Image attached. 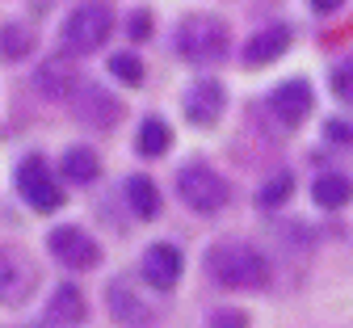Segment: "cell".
<instances>
[{
	"instance_id": "6da1fadb",
	"label": "cell",
	"mask_w": 353,
	"mask_h": 328,
	"mask_svg": "<svg viewBox=\"0 0 353 328\" xmlns=\"http://www.w3.org/2000/svg\"><path fill=\"white\" fill-rule=\"evenodd\" d=\"M206 273L228 291H261L270 282V261L248 240H219L206 249Z\"/></svg>"
},
{
	"instance_id": "7a4b0ae2",
	"label": "cell",
	"mask_w": 353,
	"mask_h": 328,
	"mask_svg": "<svg viewBox=\"0 0 353 328\" xmlns=\"http://www.w3.org/2000/svg\"><path fill=\"white\" fill-rule=\"evenodd\" d=\"M172 51L181 59H190V64H198V68L219 64L232 51V30H228L223 17H214V13H190L172 30Z\"/></svg>"
},
{
	"instance_id": "3957f363",
	"label": "cell",
	"mask_w": 353,
	"mask_h": 328,
	"mask_svg": "<svg viewBox=\"0 0 353 328\" xmlns=\"http://www.w3.org/2000/svg\"><path fill=\"white\" fill-rule=\"evenodd\" d=\"M110 30H114V5L110 0H84V5H76L63 17L59 38H63L68 55H93V51L105 46Z\"/></svg>"
},
{
	"instance_id": "277c9868",
	"label": "cell",
	"mask_w": 353,
	"mask_h": 328,
	"mask_svg": "<svg viewBox=\"0 0 353 328\" xmlns=\"http://www.w3.org/2000/svg\"><path fill=\"white\" fill-rule=\"evenodd\" d=\"M176 198H181L194 215H219L232 202V185L223 173H214L210 164H181L176 168Z\"/></svg>"
},
{
	"instance_id": "5b68a950",
	"label": "cell",
	"mask_w": 353,
	"mask_h": 328,
	"mask_svg": "<svg viewBox=\"0 0 353 328\" xmlns=\"http://www.w3.org/2000/svg\"><path fill=\"white\" fill-rule=\"evenodd\" d=\"M17 194H21V202H26L30 211H38V215H55V211L63 206V185L51 177L47 160H42L38 152H30V156L17 164Z\"/></svg>"
},
{
	"instance_id": "8992f818",
	"label": "cell",
	"mask_w": 353,
	"mask_h": 328,
	"mask_svg": "<svg viewBox=\"0 0 353 328\" xmlns=\"http://www.w3.org/2000/svg\"><path fill=\"white\" fill-rule=\"evenodd\" d=\"M38 261L17 249V244H0V307H21L38 291Z\"/></svg>"
},
{
	"instance_id": "52a82bcc",
	"label": "cell",
	"mask_w": 353,
	"mask_h": 328,
	"mask_svg": "<svg viewBox=\"0 0 353 328\" xmlns=\"http://www.w3.org/2000/svg\"><path fill=\"white\" fill-rule=\"evenodd\" d=\"M122 114H126L122 97H114L105 84H80L72 93V118L88 131H110L122 122Z\"/></svg>"
},
{
	"instance_id": "ba28073f",
	"label": "cell",
	"mask_w": 353,
	"mask_h": 328,
	"mask_svg": "<svg viewBox=\"0 0 353 328\" xmlns=\"http://www.w3.org/2000/svg\"><path fill=\"white\" fill-rule=\"evenodd\" d=\"M105 307H110V316L122 328H152L156 324L152 303L139 295V282L130 273H114L110 282H105Z\"/></svg>"
},
{
	"instance_id": "9c48e42d",
	"label": "cell",
	"mask_w": 353,
	"mask_h": 328,
	"mask_svg": "<svg viewBox=\"0 0 353 328\" xmlns=\"http://www.w3.org/2000/svg\"><path fill=\"white\" fill-rule=\"evenodd\" d=\"M47 249H51V257H55L63 269H72V273H84V269H97V265H101V244L88 236L84 227H76V223L55 227L51 236H47Z\"/></svg>"
},
{
	"instance_id": "30bf717a",
	"label": "cell",
	"mask_w": 353,
	"mask_h": 328,
	"mask_svg": "<svg viewBox=\"0 0 353 328\" xmlns=\"http://www.w3.org/2000/svg\"><path fill=\"white\" fill-rule=\"evenodd\" d=\"M181 273H185V253L160 240V244H148L143 249V261H139V278L152 287V291H172L176 282H181Z\"/></svg>"
},
{
	"instance_id": "8fae6325",
	"label": "cell",
	"mask_w": 353,
	"mask_h": 328,
	"mask_svg": "<svg viewBox=\"0 0 353 328\" xmlns=\"http://www.w3.org/2000/svg\"><path fill=\"white\" fill-rule=\"evenodd\" d=\"M181 110H185V118L194 126H214L219 118H223V110H228V93H223V84H219L214 76H198L185 88Z\"/></svg>"
},
{
	"instance_id": "7c38bea8",
	"label": "cell",
	"mask_w": 353,
	"mask_h": 328,
	"mask_svg": "<svg viewBox=\"0 0 353 328\" xmlns=\"http://www.w3.org/2000/svg\"><path fill=\"white\" fill-rule=\"evenodd\" d=\"M88 320V299H84V291L76 287V282H63V287H55L51 291V299H47V307H42V328H80Z\"/></svg>"
},
{
	"instance_id": "4fadbf2b",
	"label": "cell",
	"mask_w": 353,
	"mask_h": 328,
	"mask_svg": "<svg viewBox=\"0 0 353 328\" xmlns=\"http://www.w3.org/2000/svg\"><path fill=\"white\" fill-rule=\"evenodd\" d=\"M312 106H316V93L307 80H286L270 93V110L282 126H303L312 118Z\"/></svg>"
},
{
	"instance_id": "5bb4252c",
	"label": "cell",
	"mask_w": 353,
	"mask_h": 328,
	"mask_svg": "<svg viewBox=\"0 0 353 328\" xmlns=\"http://www.w3.org/2000/svg\"><path fill=\"white\" fill-rule=\"evenodd\" d=\"M34 84L42 97H51V102H72V93L84 84L72 55H51V59H42L38 72H34Z\"/></svg>"
},
{
	"instance_id": "9a60e30c",
	"label": "cell",
	"mask_w": 353,
	"mask_h": 328,
	"mask_svg": "<svg viewBox=\"0 0 353 328\" xmlns=\"http://www.w3.org/2000/svg\"><path fill=\"white\" fill-rule=\"evenodd\" d=\"M286 46H290V26H265V30H256L248 42H244V64H252V68H261V64H274L278 55H286Z\"/></svg>"
},
{
	"instance_id": "2e32d148",
	"label": "cell",
	"mask_w": 353,
	"mask_h": 328,
	"mask_svg": "<svg viewBox=\"0 0 353 328\" xmlns=\"http://www.w3.org/2000/svg\"><path fill=\"white\" fill-rule=\"evenodd\" d=\"M122 198H126V206H130V215H135V219H143V223L160 219V206H164V202H160V190H156V181H152V177H143V173L126 177Z\"/></svg>"
},
{
	"instance_id": "e0dca14e",
	"label": "cell",
	"mask_w": 353,
	"mask_h": 328,
	"mask_svg": "<svg viewBox=\"0 0 353 328\" xmlns=\"http://www.w3.org/2000/svg\"><path fill=\"white\" fill-rule=\"evenodd\" d=\"M59 173H63V181H72V185H93V181H97V173H101V160H97V152H93V148L76 144V148H68V152H63Z\"/></svg>"
},
{
	"instance_id": "ac0fdd59",
	"label": "cell",
	"mask_w": 353,
	"mask_h": 328,
	"mask_svg": "<svg viewBox=\"0 0 353 328\" xmlns=\"http://www.w3.org/2000/svg\"><path fill=\"white\" fill-rule=\"evenodd\" d=\"M312 198H316V206H324V211H341V206H349V198H353V181H349L345 173H320L316 185H312Z\"/></svg>"
},
{
	"instance_id": "d6986e66",
	"label": "cell",
	"mask_w": 353,
	"mask_h": 328,
	"mask_svg": "<svg viewBox=\"0 0 353 328\" xmlns=\"http://www.w3.org/2000/svg\"><path fill=\"white\" fill-rule=\"evenodd\" d=\"M168 144H172V131H168L164 118H143V122H139V135H135V152H139V156L156 160V156L168 152Z\"/></svg>"
},
{
	"instance_id": "ffe728a7",
	"label": "cell",
	"mask_w": 353,
	"mask_h": 328,
	"mask_svg": "<svg viewBox=\"0 0 353 328\" xmlns=\"http://www.w3.org/2000/svg\"><path fill=\"white\" fill-rule=\"evenodd\" d=\"M34 51V38H30V30L21 26V21H5L0 26V59H26Z\"/></svg>"
},
{
	"instance_id": "44dd1931",
	"label": "cell",
	"mask_w": 353,
	"mask_h": 328,
	"mask_svg": "<svg viewBox=\"0 0 353 328\" xmlns=\"http://www.w3.org/2000/svg\"><path fill=\"white\" fill-rule=\"evenodd\" d=\"M290 194H294V177H290V173H274V177L256 190V206H261V211H278V206L290 202Z\"/></svg>"
},
{
	"instance_id": "7402d4cb",
	"label": "cell",
	"mask_w": 353,
	"mask_h": 328,
	"mask_svg": "<svg viewBox=\"0 0 353 328\" xmlns=\"http://www.w3.org/2000/svg\"><path fill=\"white\" fill-rule=\"evenodd\" d=\"M110 72L122 80V84H143V59L135 51H118L110 55Z\"/></svg>"
},
{
	"instance_id": "603a6c76",
	"label": "cell",
	"mask_w": 353,
	"mask_h": 328,
	"mask_svg": "<svg viewBox=\"0 0 353 328\" xmlns=\"http://www.w3.org/2000/svg\"><path fill=\"white\" fill-rule=\"evenodd\" d=\"M328 84H332V93H336L341 102H353V59L336 64V68H332V76H328Z\"/></svg>"
},
{
	"instance_id": "cb8c5ba5",
	"label": "cell",
	"mask_w": 353,
	"mask_h": 328,
	"mask_svg": "<svg viewBox=\"0 0 353 328\" xmlns=\"http://www.w3.org/2000/svg\"><path fill=\"white\" fill-rule=\"evenodd\" d=\"M206 328H248V316L240 307H214L210 320H206Z\"/></svg>"
},
{
	"instance_id": "d4e9b609",
	"label": "cell",
	"mask_w": 353,
	"mask_h": 328,
	"mask_svg": "<svg viewBox=\"0 0 353 328\" xmlns=\"http://www.w3.org/2000/svg\"><path fill=\"white\" fill-rule=\"evenodd\" d=\"M152 26H156V21H152V13H148V9H135V13H130V17H126V34H130V38H135V42H143V38H152Z\"/></svg>"
},
{
	"instance_id": "484cf974",
	"label": "cell",
	"mask_w": 353,
	"mask_h": 328,
	"mask_svg": "<svg viewBox=\"0 0 353 328\" xmlns=\"http://www.w3.org/2000/svg\"><path fill=\"white\" fill-rule=\"evenodd\" d=\"M324 135H328V144H341V148H345V144H353V126H349V122H341V118H332V122L324 126Z\"/></svg>"
},
{
	"instance_id": "4316f807",
	"label": "cell",
	"mask_w": 353,
	"mask_h": 328,
	"mask_svg": "<svg viewBox=\"0 0 353 328\" xmlns=\"http://www.w3.org/2000/svg\"><path fill=\"white\" fill-rule=\"evenodd\" d=\"M307 5H312V9H316L320 17H328V13H336V9L345 5V0H307Z\"/></svg>"
}]
</instances>
